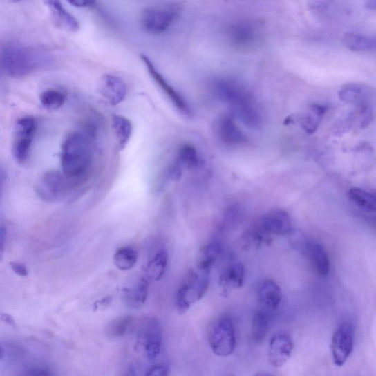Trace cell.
<instances>
[{"label":"cell","instance_id":"obj_1","mask_svg":"<svg viewBox=\"0 0 376 376\" xmlns=\"http://www.w3.org/2000/svg\"><path fill=\"white\" fill-rule=\"evenodd\" d=\"M51 64L46 53L19 43L8 44L0 52V68L10 77H26Z\"/></svg>","mask_w":376,"mask_h":376},{"label":"cell","instance_id":"obj_2","mask_svg":"<svg viewBox=\"0 0 376 376\" xmlns=\"http://www.w3.org/2000/svg\"><path fill=\"white\" fill-rule=\"evenodd\" d=\"M216 96L228 104L234 113L250 128L256 129L262 124V115L252 93L239 82L220 79L213 86Z\"/></svg>","mask_w":376,"mask_h":376},{"label":"cell","instance_id":"obj_3","mask_svg":"<svg viewBox=\"0 0 376 376\" xmlns=\"http://www.w3.org/2000/svg\"><path fill=\"white\" fill-rule=\"evenodd\" d=\"M92 157L88 138L79 132L70 133L62 145L61 162L63 174L68 180L81 178L89 169Z\"/></svg>","mask_w":376,"mask_h":376},{"label":"cell","instance_id":"obj_4","mask_svg":"<svg viewBox=\"0 0 376 376\" xmlns=\"http://www.w3.org/2000/svg\"><path fill=\"white\" fill-rule=\"evenodd\" d=\"M182 13L179 3H168L145 8L140 17V25L149 35H158L167 32Z\"/></svg>","mask_w":376,"mask_h":376},{"label":"cell","instance_id":"obj_5","mask_svg":"<svg viewBox=\"0 0 376 376\" xmlns=\"http://www.w3.org/2000/svg\"><path fill=\"white\" fill-rule=\"evenodd\" d=\"M209 274L196 268L188 272L176 295V308L180 313L187 312L193 303L204 298L209 290Z\"/></svg>","mask_w":376,"mask_h":376},{"label":"cell","instance_id":"obj_6","mask_svg":"<svg viewBox=\"0 0 376 376\" xmlns=\"http://www.w3.org/2000/svg\"><path fill=\"white\" fill-rule=\"evenodd\" d=\"M208 342L211 350L220 357H227L236 348V333L233 321L229 317L223 316L209 328Z\"/></svg>","mask_w":376,"mask_h":376},{"label":"cell","instance_id":"obj_7","mask_svg":"<svg viewBox=\"0 0 376 376\" xmlns=\"http://www.w3.org/2000/svg\"><path fill=\"white\" fill-rule=\"evenodd\" d=\"M138 347L151 362L158 359L162 352V332L160 323L155 317L146 319L141 324L138 335Z\"/></svg>","mask_w":376,"mask_h":376},{"label":"cell","instance_id":"obj_8","mask_svg":"<svg viewBox=\"0 0 376 376\" xmlns=\"http://www.w3.org/2000/svg\"><path fill=\"white\" fill-rule=\"evenodd\" d=\"M37 129V122L32 117H23L17 122L12 149L17 162L23 164L28 160Z\"/></svg>","mask_w":376,"mask_h":376},{"label":"cell","instance_id":"obj_9","mask_svg":"<svg viewBox=\"0 0 376 376\" xmlns=\"http://www.w3.org/2000/svg\"><path fill=\"white\" fill-rule=\"evenodd\" d=\"M355 340V328L350 323H343L337 328L331 344L332 359L336 366L342 367L348 361L354 350Z\"/></svg>","mask_w":376,"mask_h":376},{"label":"cell","instance_id":"obj_10","mask_svg":"<svg viewBox=\"0 0 376 376\" xmlns=\"http://www.w3.org/2000/svg\"><path fill=\"white\" fill-rule=\"evenodd\" d=\"M232 44L241 50H252L262 41V30L256 24L248 21L234 23L228 30Z\"/></svg>","mask_w":376,"mask_h":376},{"label":"cell","instance_id":"obj_11","mask_svg":"<svg viewBox=\"0 0 376 376\" xmlns=\"http://www.w3.org/2000/svg\"><path fill=\"white\" fill-rule=\"evenodd\" d=\"M140 59L145 65L149 75L156 82L158 87L166 94V96L170 100L176 109L186 115H191L192 111L189 104H188L181 94L175 90L167 79L161 75L151 59L144 54L140 55Z\"/></svg>","mask_w":376,"mask_h":376},{"label":"cell","instance_id":"obj_12","mask_svg":"<svg viewBox=\"0 0 376 376\" xmlns=\"http://www.w3.org/2000/svg\"><path fill=\"white\" fill-rule=\"evenodd\" d=\"M67 178L57 171L46 173L38 182L35 190L46 203H55L64 195L67 188Z\"/></svg>","mask_w":376,"mask_h":376},{"label":"cell","instance_id":"obj_13","mask_svg":"<svg viewBox=\"0 0 376 376\" xmlns=\"http://www.w3.org/2000/svg\"><path fill=\"white\" fill-rule=\"evenodd\" d=\"M269 236H286L292 232L290 215L283 209L268 212L258 225Z\"/></svg>","mask_w":376,"mask_h":376},{"label":"cell","instance_id":"obj_14","mask_svg":"<svg viewBox=\"0 0 376 376\" xmlns=\"http://www.w3.org/2000/svg\"><path fill=\"white\" fill-rule=\"evenodd\" d=\"M294 344L292 337L285 333H279L270 339L267 358L269 363L274 368H281L292 356Z\"/></svg>","mask_w":376,"mask_h":376},{"label":"cell","instance_id":"obj_15","mask_svg":"<svg viewBox=\"0 0 376 376\" xmlns=\"http://www.w3.org/2000/svg\"><path fill=\"white\" fill-rule=\"evenodd\" d=\"M256 298L260 306L258 308L274 314L281 303L282 292L275 281L264 279L257 285Z\"/></svg>","mask_w":376,"mask_h":376},{"label":"cell","instance_id":"obj_16","mask_svg":"<svg viewBox=\"0 0 376 376\" xmlns=\"http://www.w3.org/2000/svg\"><path fill=\"white\" fill-rule=\"evenodd\" d=\"M101 95L112 105L122 102L127 94L125 82L119 77L105 75L99 82Z\"/></svg>","mask_w":376,"mask_h":376},{"label":"cell","instance_id":"obj_17","mask_svg":"<svg viewBox=\"0 0 376 376\" xmlns=\"http://www.w3.org/2000/svg\"><path fill=\"white\" fill-rule=\"evenodd\" d=\"M301 254L308 258L317 274L326 276L330 272V258L324 247L319 242L310 238Z\"/></svg>","mask_w":376,"mask_h":376},{"label":"cell","instance_id":"obj_18","mask_svg":"<svg viewBox=\"0 0 376 376\" xmlns=\"http://www.w3.org/2000/svg\"><path fill=\"white\" fill-rule=\"evenodd\" d=\"M44 3L57 28L70 32H76L79 30V21L66 10L60 0H44Z\"/></svg>","mask_w":376,"mask_h":376},{"label":"cell","instance_id":"obj_19","mask_svg":"<svg viewBox=\"0 0 376 376\" xmlns=\"http://www.w3.org/2000/svg\"><path fill=\"white\" fill-rule=\"evenodd\" d=\"M216 132L222 142L227 144H241L247 141L246 136L234 123L231 115H225L218 120Z\"/></svg>","mask_w":376,"mask_h":376},{"label":"cell","instance_id":"obj_20","mask_svg":"<svg viewBox=\"0 0 376 376\" xmlns=\"http://www.w3.org/2000/svg\"><path fill=\"white\" fill-rule=\"evenodd\" d=\"M245 281V267L241 262L229 263L220 274L219 284L226 290L239 289Z\"/></svg>","mask_w":376,"mask_h":376},{"label":"cell","instance_id":"obj_21","mask_svg":"<svg viewBox=\"0 0 376 376\" xmlns=\"http://www.w3.org/2000/svg\"><path fill=\"white\" fill-rule=\"evenodd\" d=\"M223 252V246L219 241H213L206 244L199 251L196 269L210 274L212 268L215 265Z\"/></svg>","mask_w":376,"mask_h":376},{"label":"cell","instance_id":"obj_22","mask_svg":"<svg viewBox=\"0 0 376 376\" xmlns=\"http://www.w3.org/2000/svg\"><path fill=\"white\" fill-rule=\"evenodd\" d=\"M371 94L370 89L367 86L349 84L339 91V97L341 100L356 103L359 107H362V106H370Z\"/></svg>","mask_w":376,"mask_h":376},{"label":"cell","instance_id":"obj_23","mask_svg":"<svg viewBox=\"0 0 376 376\" xmlns=\"http://www.w3.org/2000/svg\"><path fill=\"white\" fill-rule=\"evenodd\" d=\"M150 283L151 281L143 276L134 288L124 289V299L129 308L139 309L143 307L148 297Z\"/></svg>","mask_w":376,"mask_h":376},{"label":"cell","instance_id":"obj_24","mask_svg":"<svg viewBox=\"0 0 376 376\" xmlns=\"http://www.w3.org/2000/svg\"><path fill=\"white\" fill-rule=\"evenodd\" d=\"M342 41L346 48L356 53H370L376 46L374 37L356 32L344 34Z\"/></svg>","mask_w":376,"mask_h":376},{"label":"cell","instance_id":"obj_25","mask_svg":"<svg viewBox=\"0 0 376 376\" xmlns=\"http://www.w3.org/2000/svg\"><path fill=\"white\" fill-rule=\"evenodd\" d=\"M273 314L258 308L255 312L252 326V335L256 343H261L265 339Z\"/></svg>","mask_w":376,"mask_h":376},{"label":"cell","instance_id":"obj_26","mask_svg":"<svg viewBox=\"0 0 376 376\" xmlns=\"http://www.w3.org/2000/svg\"><path fill=\"white\" fill-rule=\"evenodd\" d=\"M168 253L164 250H160L151 258L145 268L144 276L150 281L160 280L168 265Z\"/></svg>","mask_w":376,"mask_h":376},{"label":"cell","instance_id":"obj_27","mask_svg":"<svg viewBox=\"0 0 376 376\" xmlns=\"http://www.w3.org/2000/svg\"><path fill=\"white\" fill-rule=\"evenodd\" d=\"M112 126L118 144L120 149H124L133 135V124L127 118L114 115L112 118Z\"/></svg>","mask_w":376,"mask_h":376},{"label":"cell","instance_id":"obj_28","mask_svg":"<svg viewBox=\"0 0 376 376\" xmlns=\"http://www.w3.org/2000/svg\"><path fill=\"white\" fill-rule=\"evenodd\" d=\"M348 196L350 201L361 209L367 212V213H375L376 202L374 194L359 187H352L350 190Z\"/></svg>","mask_w":376,"mask_h":376},{"label":"cell","instance_id":"obj_29","mask_svg":"<svg viewBox=\"0 0 376 376\" xmlns=\"http://www.w3.org/2000/svg\"><path fill=\"white\" fill-rule=\"evenodd\" d=\"M327 109L319 104H312L310 112L306 114L301 120V126L308 133H314L319 127Z\"/></svg>","mask_w":376,"mask_h":376},{"label":"cell","instance_id":"obj_30","mask_svg":"<svg viewBox=\"0 0 376 376\" xmlns=\"http://www.w3.org/2000/svg\"><path fill=\"white\" fill-rule=\"evenodd\" d=\"M182 170L194 169L199 166L200 158L196 148L190 144L182 146L176 156V162Z\"/></svg>","mask_w":376,"mask_h":376},{"label":"cell","instance_id":"obj_31","mask_svg":"<svg viewBox=\"0 0 376 376\" xmlns=\"http://www.w3.org/2000/svg\"><path fill=\"white\" fill-rule=\"evenodd\" d=\"M133 322V317L131 315L116 317L106 328V335L111 339L123 337L129 331Z\"/></svg>","mask_w":376,"mask_h":376},{"label":"cell","instance_id":"obj_32","mask_svg":"<svg viewBox=\"0 0 376 376\" xmlns=\"http://www.w3.org/2000/svg\"><path fill=\"white\" fill-rule=\"evenodd\" d=\"M138 261V253L131 247H123L118 250L113 257L115 265L120 270L133 268Z\"/></svg>","mask_w":376,"mask_h":376},{"label":"cell","instance_id":"obj_33","mask_svg":"<svg viewBox=\"0 0 376 376\" xmlns=\"http://www.w3.org/2000/svg\"><path fill=\"white\" fill-rule=\"evenodd\" d=\"M40 101L45 109L57 110L64 104L66 97L64 93L60 91L48 89L41 94Z\"/></svg>","mask_w":376,"mask_h":376},{"label":"cell","instance_id":"obj_34","mask_svg":"<svg viewBox=\"0 0 376 376\" xmlns=\"http://www.w3.org/2000/svg\"><path fill=\"white\" fill-rule=\"evenodd\" d=\"M240 216V209L237 206L229 207L223 214L219 223L218 232L219 234H225L236 225Z\"/></svg>","mask_w":376,"mask_h":376},{"label":"cell","instance_id":"obj_35","mask_svg":"<svg viewBox=\"0 0 376 376\" xmlns=\"http://www.w3.org/2000/svg\"><path fill=\"white\" fill-rule=\"evenodd\" d=\"M169 366L164 362L153 361L146 368V375L164 376L169 375Z\"/></svg>","mask_w":376,"mask_h":376},{"label":"cell","instance_id":"obj_36","mask_svg":"<svg viewBox=\"0 0 376 376\" xmlns=\"http://www.w3.org/2000/svg\"><path fill=\"white\" fill-rule=\"evenodd\" d=\"M10 266L13 272L21 277H27L28 276V270L25 264L20 262H10Z\"/></svg>","mask_w":376,"mask_h":376},{"label":"cell","instance_id":"obj_37","mask_svg":"<svg viewBox=\"0 0 376 376\" xmlns=\"http://www.w3.org/2000/svg\"><path fill=\"white\" fill-rule=\"evenodd\" d=\"M72 6L79 8H86L94 6L96 0H67Z\"/></svg>","mask_w":376,"mask_h":376},{"label":"cell","instance_id":"obj_38","mask_svg":"<svg viewBox=\"0 0 376 376\" xmlns=\"http://www.w3.org/2000/svg\"><path fill=\"white\" fill-rule=\"evenodd\" d=\"M6 242V229L4 227H0V261H2L5 254Z\"/></svg>","mask_w":376,"mask_h":376},{"label":"cell","instance_id":"obj_39","mask_svg":"<svg viewBox=\"0 0 376 376\" xmlns=\"http://www.w3.org/2000/svg\"><path fill=\"white\" fill-rule=\"evenodd\" d=\"M6 182V173L3 168L0 167V204H1V200L3 195L5 185Z\"/></svg>","mask_w":376,"mask_h":376},{"label":"cell","instance_id":"obj_40","mask_svg":"<svg viewBox=\"0 0 376 376\" xmlns=\"http://www.w3.org/2000/svg\"><path fill=\"white\" fill-rule=\"evenodd\" d=\"M27 375H50L52 373L46 369L33 368L28 370Z\"/></svg>","mask_w":376,"mask_h":376},{"label":"cell","instance_id":"obj_41","mask_svg":"<svg viewBox=\"0 0 376 376\" xmlns=\"http://www.w3.org/2000/svg\"><path fill=\"white\" fill-rule=\"evenodd\" d=\"M0 321L3 323L12 326L16 327L17 323L13 317L8 314L3 313L0 314Z\"/></svg>","mask_w":376,"mask_h":376},{"label":"cell","instance_id":"obj_42","mask_svg":"<svg viewBox=\"0 0 376 376\" xmlns=\"http://www.w3.org/2000/svg\"><path fill=\"white\" fill-rule=\"evenodd\" d=\"M367 7L371 10L375 9V0H368Z\"/></svg>","mask_w":376,"mask_h":376},{"label":"cell","instance_id":"obj_43","mask_svg":"<svg viewBox=\"0 0 376 376\" xmlns=\"http://www.w3.org/2000/svg\"><path fill=\"white\" fill-rule=\"evenodd\" d=\"M3 355V349L1 346H0V359H2Z\"/></svg>","mask_w":376,"mask_h":376},{"label":"cell","instance_id":"obj_44","mask_svg":"<svg viewBox=\"0 0 376 376\" xmlns=\"http://www.w3.org/2000/svg\"><path fill=\"white\" fill-rule=\"evenodd\" d=\"M10 1L12 3H19L22 1V0H10Z\"/></svg>","mask_w":376,"mask_h":376}]
</instances>
